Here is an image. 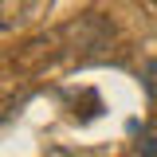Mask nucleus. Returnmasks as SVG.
<instances>
[{
	"label": "nucleus",
	"instance_id": "7ed1b4c3",
	"mask_svg": "<svg viewBox=\"0 0 157 157\" xmlns=\"http://www.w3.org/2000/svg\"><path fill=\"white\" fill-rule=\"evenodd\" d=\"M141 78H145V90L157 98V59H149V63H145V75H141Z\"/></svg>",
	"mask_w": 157,
	"mask_h": 157
},
{
	"label": "nucleus",
	"instance_id": "20e7f679",
	"mask_svg": "<svg viewBox=\"0 0 157 157\" xmlns=\"http://www.w3.org/2000/svg\"><path fill=\"white\" fill-rule=\"evenodd\" d=\"M153 8H157V0H153Z\"/></svg>",
	"mask_w": 157,
	"mask_h": 157
},
{
	"label": "nucleus",
	"instance_id": "f03ea898",
	"mask_svg": "<svg viewBox=\"0 0 157 157\" xmlns=\"http://www.w3.org/2000/svg\"><path fill=\"white\" fill-rule=\"evenodd\" d=\"M137 157H157V130L137 141Z\"/></svg>",
	"mask_w": 157,
	"mask_h": 157
},
{
	"label": "nucleus",
	"instance_id": "f257e3e1",
	"mask_svg": "<svg viewBox=\"0 0 157 157\" xmlns=\"http://www.w3.org/2000/svg\"><path fill=\"white\" fill-rule=\"evenodd\" d=\"M39 0H0V32H16L24 28Z\"/></svg>",
	"mask_w": 157,
	"mask_h": 157
}]
</instances>
